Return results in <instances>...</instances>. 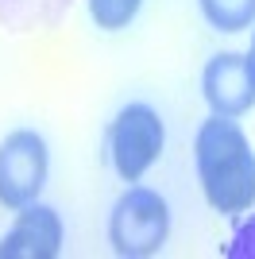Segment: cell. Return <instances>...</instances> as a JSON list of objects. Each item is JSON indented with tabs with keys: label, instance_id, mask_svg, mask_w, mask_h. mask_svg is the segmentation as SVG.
<instances>
[{
	"label": "cell",
	"instance_id": "obj_3",
	"mask_svg": "<svg viewBox=\"0 0 255 259\" xmlns=\"http://www.w3.org/2000/svg\"><path fill=\"white\" fill-rule=\"evenodd\" d=\"M162 143H166L162 120L147 105L120 108L112 128H108V155H112V166H116V174L124 182H139L159 162Z\"/></svg>",
	"mask_w": 255,
	"mask_h": 259
},
{
	"label": "cell",
	"instance_id": "obj_8",
	"mask_svg": "<svg viewBox=\"0 0 255 259\" xmlns=\"http://www.w3.org/2000/svg\"><path fill=\"white\" fill-rule=\"evenodd\" d=\"M205 12V20L217 27V31H244V27H251L255 20V0H197Z\"/></svg>",
	"mask_w": 255,
	"mask_h": 259
},
{
	"label": "cell",
	"instance_id": "obj_11",
	"mask_svg": "<svg viewBox=\"0 0 255 259\" xmlns=\"http://www.w3.org/2000/svg\"><path fill=\"white\" fill-rule=\"evenodd\" d=\"M247 62H251V70H255V39H251V51H247Z\"/></svg>",
	"mask_w": 255,
	"mask_h": 259
},
{
	"label": "cell",
	"instance_id": "obj_2",
	"mask_svg": "<svg viewBox=\"0 0 255 259\" xmlns=\"http://www.w3.org/2000/svg\"><path fill=\"white\" fill-rule=\"evenodd\" d=\"M170 236V209L155 190L147 186H132L120 194L108 217V244L124 259H143L162 251Z\"/></svg>",
	"mask_w": 255,
	"mask_h": 259
},
{
	"label": "cell",
	"instance_id": "obj_5",
	"mask_svg": "<svg viewBox=\"0 0 255 259\" xmlns=\"http://www.w3.org/2000/svg\"><path fill=\"white\" fill-rule=\"evenodd\" d=\"M201 93L209 101L212 116H244L255 105V70L247 54H212L201 74Z\"/></svg>",
	"mask_w": 255,
	"mask_h": 259
},
{
	"label": "cell",
	"instance_id": "obj_6",
	"mask_svg": "<svg viewBox=\"0 0 255 259\" xmlns=\"http://www.w3.org/2000/svg\"><path fill=\"white\" fill-rule=\"evenodd\" d=\"M62 251V217L51 205H23L0 244V259H54Z\"/></svg>",
	"mask_w": 255,
	"mask_h": 259
},
{
	"label": "cell",
	"instance_id": "obj_9",
	"mask_svg": "<svg viewBox=\"0 0 255 259\" xmlns=\"http://www.w3.org/2000/svg\"><path fill=\"white\" fill-rule=\"evenodd\" d=\"M143 0H89V16L101 31H124L136 20V12Z\"/></svg>",
	"mask_w": 255,
	"mask_h": 259
},
{
	"label": "cell",
	"instance_id": "obj_10",
	"mask_svg": "<svg viewBox=\"0 0 255 259\" xmlns=\"http://www.w3.org/2000/svg\"><path fill=\"white\" fill-rule=\"evenodd\" d=\"M224 259H255V213L232 232L228 248H224Z\"/></svg>",
	"mask_w": 255,
	"mask_h": 259
},
{
	"label": "cell",
	"instance_id": "obj_4",
	"mask_svg": "<svg viewBox=\"0 0 255 259\" xmlns=\"http://www.w3.org/2000/svg\"><path fill=\"white\" fill-rule=\"evenodd\" d=\"M47 186V143L39 132L20 128L0 143V205L16 209L31 205Z\"/></svg>",
	"mask_w": 255,
	"mask_h": 259
},
{
	"label": "cell",
	"instance_id": "obj_7",
	"mask_svg": "<svg viewBox=\"0 0 255 259\" xmlns=\"http://www.w3.org/2000/svg\"><path fill=\"white\" fill-rule=\"evenodd\" d=\"M74 8V0H0V23L16 35L47 31Z\"/></svg>",
	"mask_w": 255,
	"mask_h": 259
},
{
	"label": "cell",
	"instance_id": "obj_1",
	"mask_svg": "<svg viewBox=\"0 0 255 259\" xmlns=\"http://www.w3.org/2000/svg\"><path fill=\"white\" fill-rule=\"evenodd\" d=\"M197 178L217 213L236 217L255 205V155L232 116H212L197 132Z\"/></svg>",
	"mask_w": 255,
	"mask_h": 259
}]
</instances>
